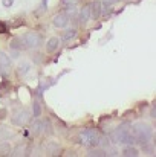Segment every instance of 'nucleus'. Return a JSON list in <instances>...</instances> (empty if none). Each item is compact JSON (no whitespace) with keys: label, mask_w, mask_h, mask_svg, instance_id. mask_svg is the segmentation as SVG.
Wrapping results in <instances>:
<instances>
[{"label":"nucleus","mask_w":156,"mask_h":157,"mask_svg":"<svg viewBox=\"0 0 156 157\" xmlns=\"http://www.w3.org/2000/svg\"><path fill=\"white\" fill-rule=\"evenodd\" d=\"M113 137H115V142L122 144V145H133V144H136V142H135V137H133L132 125H130L129 122H122V124L115 130Z\"/></svg>","instance_id":"f03ea898"},{"label":"nucleus","mask_w":156,"mask_h":157,"mask_svg":"<svg viewBox=\"0 0 156 157\" xmlns=\"http://www.w3.org/2000/svg\"><path fill=\"white\" fill-rule=\"evenodd\" d=\"M5 116H6V111L5 110H0V119H3Z\"/></svg>","instance_id":"b1692460"},{"label":"nucleus","mask_w":156,"mask_h":157,"mask_svg":"<svg viewBox=\"0 0 156 157\" xmlns=\"http://www.w3.org/2000/svg\"><path fill=\"white\" fill-rule=\"evenodd\" d=\"M80 20H81V23H86L87 20H90V5H86V6L81 8Z\"/></svg>","instance_id":"1a4fd4ad"},{"label":"nucleus","mask_w":156,"mask_h":157,"mask_svg":"<svg viewBox=\"0 0 156 157\" xmlns=\"http://www.w3.org/2000/svg\"><path fill=\"white\" fill-rule=\"evenodd\" d=\"M122 156H126V157H136V156H139V151H138L135 147L129 145V147H126V148L122 150Z\"/></svg>","instance_id":"9b49d317"},{"label":"nucleus","mask_w":156,"mask_h":157,"mask_svg":"<svg viewBox=\"0 0 156 157\" xmlns=\"http://www.w3.org/2000/svg\"><path fill=\"white\" fill-rule=\"evenodd\" d=\"M80 3V0H61V5L66 8V9H70L74 11V8Z\"/></svg>","instance_id":"f8f14e48"},{"label":"nucleus","mask_w":156,"mask_h":157,"mask_svg":"<svg viewBox=\"0 0 156 157\" xmlns=\"http://www.w3.org/2000/svg\"><path fill=\"white\" fill-rule=\"evenodd\" d=\"M58 48H60V38H57V37H52L51 40L48 41V44H46V49H48V52H55Z\"/></svg>","instance_id":"9d476101"},{"label":"nucleus","mask_w":156,"mask_h":157,"mask_svg":"<svg viewBox=\"0 0 156 157\" xmlns=\"http://www.w3.org/2000/svg\"><path fill=\"white\" fill-rule=\"evenodd\" d=\"M77 37V31L75 29H69V31H66L64 34H63V40L64 41H70V40H74Z\"/></svg>","instance_id":"ddd939ff"},{"label":"nucleus","mask_w":156,"mask_h":157,"mask_svg":"<svg viewBox=\"0 0 156 157\" xmlns=\"http://www.w3.org/2000/svg\"><path fill=\"white\" fill-rule=\"evenodd\" d=\"M11 48L12 49H25L26 46H25V43H23L22 38H15V40L11 41Z\"/></svg>","instance_id":"4468645a"},{"label":"nucleus","mask_w":156,"mask_h":157,"mask_svg":"<svg viewBox=\"0 0 156 157\" xmlns=\"http://www.w3.org/2000/svg\"><path fill=\"white\" fill-rule=\"evenodd\" d=\"M29 117H31L29 111H26V110H17L12 114V124L17 125V127H23L29 121Z\"/></svg>","instance_id":"39448f33"},{"label":"nucleus","mask_w":156,"mask_h":157,"mask_svg":"<svg viewBox=\"0 0 156 157\" xmlns=\"http://www.w3.org/2000/svg\"><path fill=\"white\" fill-rule=\"evenodd\" d=\"M32 110H34V116H35V117H38V116L42 114V108H40V104H38V102H34V104H32Z\"/></svg>","instance_id":"f3484780"},{"label":"nucleus","mask_w":156,"mask_h":157,"mask_svg":"<svg viewBox=\"0 0 156 157\" xmlns=\"http://www.w3.org/2000/svg\"><path fill=\"white\" fill-rule=\"evenodd\" d=\"M132 131H133V137H135V142L141 144V145H146L149 140H152L153 137V130L149 124L146 122H138L132 127Z\"/></svg>","instance_id":"f257e3e1"},{"label":"nucleus","mask_w":156,"mask_h":157,"mask_svg":"<svg viewBox=\"0 0 156 157\" xmlns=\"http://www.w3.org/2000/svg\"><path fill=\"white\" fill-rule=\"evenodd\" d=\"M9 69H11V61H9L8 55L5 52H0V72L8 73Z\"/></svg>","instance_id":"0eeeda50"},{"label":"nucleus","mask_w":156,"mask_h":157,"mask_svg":"<svg viewBox=\"0 0 156 157\" xmlns=\"http://www.w3.org/2000/svg\"><path fill=\"white\" fill-rule=\"evenodd\" d=\"M9 151H11L9 144H8V142H3V144L0 145V154H2V156H6V154H9Z\"/></svg>","instance_id":"2eb2a0df"},{"label":"nucleus","mask_w":156,"mask_h":157,"mask_svg":"<svg viewBox=\"0 0 156 157\" xmlns=\"http://www.w3.org/2000/svg\"><path fill=\"white\" fill-rule=\"evenodd\" d=\"M32 133L34 134H38V133H42V121H35L34 124H32Z\"/></svg>","instance_id":"dca6fc26"},{"label":"nucleus","mask_w":156,"mask_h":157,"mask_svg":"<svg viewBox=\"0 0 156 157\" xmlns=\"http://www.w3.org/2000/svg\"><path fill=\"white\" fill-rule=\"evenodd\" d=\"M12 3H14V0H3V6L5 8H9Z\"/></svg>","instance_id":"4be33fe9"},{"label":"nucleus","mask_w":156,"mask_h":157,"mask_svg":"<svg viewBox=\"0 0 156 157\" xmlns=\"http://www.w3.org/2000/svg\"><path fill=\"white\" fill-rule=\"evenodd\" d=\"M78 140H80V144L84 145V147H95V145H98V142H100V134H98L97 130H90V128H89V130H84V131L80 133Z\"/></svg>","instance_id":"7ed1b4c3"},{"label":"nucleus","mask_w":156,"mask_h":157,"mask_svg":"<svg viewBox=\"0 0 156 157\" xmlns=\"http://www.w3.org/2000/svg\"><path fill=\"white\" fill-rule=\"evenodd\" d=\"M22 40H23V43H25L26 48H38L42 44V40L43 38L37 32H28V34H25L22 37Z\"/></svg>","instance_id":"20e7f679"},{"label":"nucleus","mask_w":156,"mask_h":157,"mask_svg":"<svg viewBox=\"0 0 156 157\" xmlns=\"http://www.w3.org/2000/svg\"><path fill=\"white\" fill-rule=\"evenodd\" d=\"M6 32H8V26H6V23H3L0 20V34H6Z\"/></svg>","instance_id":"aec40b11"},{"label":"nucleus","mask_w":156,"mask_h":157,"mask_svg":"<svg viewBox=\"0 0 156 157\" xmlns=\"http://www.w3.org/2000/svg\"><path fill=\"white\" fill-rule=\"evenodd\" d=\"M3 130H5V127H0V137H6V136L9 134L8 128H6V131H3Z\"/></svg>","instance_id":"412c9836"},{"label":"nucleus","mask_w":156,"mask_h":157,"mask_svg":"<svg viewBox=\"0 0 156 157\" xmlns=\"http://www.w3.org/2000/svg\"><path fill=\"white\" fill-rule=\"evenodd\" d=\"M52 23H54L55 28H64V26L69 23V15L64 14V12H60V14H57V15L54 17Z\"/></svg>","instance_id":"423d86ee"},{"label":"nucleus","mask_w":156,"mask_h":157,"mask_svg":"<svg viewBox=\"0 0 156 157\" xmlns=\"http://www.w3.org/2000/svg\"><path fill=\"white\" fill-rule=\"evenodd\" d=\"M116 0H104V6H107V5H112V3H115Z\"/></svg>","instance_id":"5701e85b"},{"label":"nucleus","mask_w":156,"mask_h":157,"mask_svg":"<svg viewBox=\"0 0 156 157\" xmlns=\"http://www.w3.org/2000/svg\"><path fill=\"white\" fill-rule=\"evenodd\" d=\"M100 14H101V3H100V2L90 3V18L97 20V18L100 17Z\"/></svg>","instance_id":"6e6552de"},{"label":"nucleus","mask_w":156,"mask_h":157,"mask_svg":"<svg viewBox=\"0 0 156 157\" xmlns=\"http://www.w3.org/2000/svg\"><path fill=\"white\" fill-rule=\"evenodd\" d=\"M89 156L90 157H103V156H106V151H103V150H94V151L89 153Z\"/></svg>","instance_id":"a211bd4d"},{"label":"nucleus","mask_w":156,"mask_h":157,"mask_svg":"<svg viewBox=\"0 0 156 157\" xmlns=\"http://www.w3.org/2000/svg\"><path fill=\"white\" fill-rule=\"evenodd\" d=\"M28 69H29V64H23L22 67H18V75L26 73V72H28Z\"/></svg>","instance_id":"6ab92c4d"}]
</instances>
